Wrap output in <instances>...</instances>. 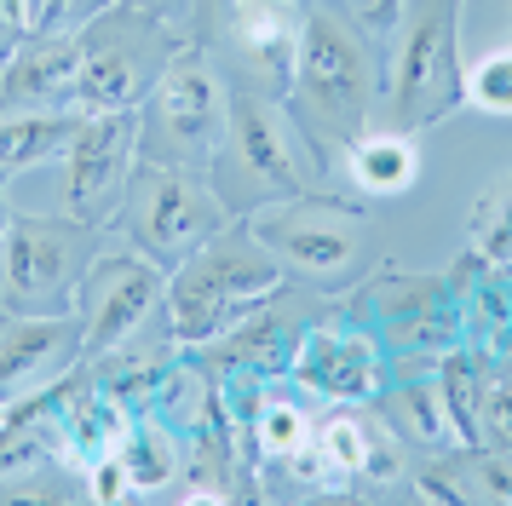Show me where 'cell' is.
Masks as SVG:
<instances>
[{"mask_svg": "<svg viewBox=\"0 0 512 506\" xmlns=\"http://www.w3.org/2000/svg\"><path fill=\"white\" fill-rule=\"evenodd\" d=\"M288 380L323 403H374L392 380V357L363 317H351V305H334L317 322H305L288 351Z\"/></svg>", "mask_w": 512, "mask_h": 506, "instance_id": "cell-11", "label": "cell"}, {"mask_svg": "<svg viewBox=\"0 0 512 506\" xmlns=\"http://www.w3.org/2000/svg\"><path fill=\"white\" fill-rule=\"evenodd\" d=\"M104 248V225L70 213H12L0 248V299L12 317H70L75 288Z\"/></svg>", "mask_w": 512, "mask_h": 506, "instance_id": "cell-6", "label": "cell"}, {"mask_svg": "<svg viewBox=\"0 0 512 506\" xmlns=\"http://www.w3.org/2000/svg\"><path fill=\"white\" fill-rule=\"evenodd\" d=\"M121 6H133V12H150V18L190 29V0H121Z\"/></svg>", "mask_w": 512, "mask_h": 506, "instance_id": "cell-29", "label": "cell"}, {"mask_svg": "<svg viewBox=\"0 0 512 506\" xmlns=\"http://www.w3.org/2000/svg\"><path fill=\"white\" fill-rule=\"evenodd\" d=\"M213 167H225L242 179V196H236V213H248L259 202H277V196H300V190H323L328 167L323 156L311 150V138L294 127V115L282 98H265V92L231 87V127H225V150ZM208 167V173H213Z\"/></svg>", "mask_w": 512, "mask_h": 506, "instance_id": "cell-7", "label": "cell"}, {"mask_svg": "<svg viewBox=\"0 0 512 506\" xmlns=\"http://www.w3.org/2000/svg\"><path fill=\"white\" fill-rule=\"evenodd\" d=\"M133 161H139V110H81L64 150V190H58L64 213L110 225L133 179Z\"/></svg>", "mask_w": 512, "mask_h": 506, "instance_id": "cell-13", "label": "cell"}, {"mask_svg": "<svg viewBox=\"0 0 512 506\" xmlns=\"http://www.w3.org/2000/svg\"><path fill=\"white\" fill-rule=\"evenodd\" d=\"M466 253L512 265V173L489 179V190L472 207V225H466Z\"/></svg>", "mask_w": 512, "mask_h": 506, "instance_id": "cell-23", "label": "cell"}, {"mask_svg": "<svg viewBox=\"0 0 512 506\" xmlns=\"http://www.w3.org/2000/svg\"><path fill=\"white\" fill-rule=\"evenodd\" d=\"M461 0H403L386 46L380 104L403 133H426L461 110Z\"/></svg>", "mask_w": 512, "mask_h": 506, "instance_id": "cell-3", "label": "cell"}, {"mask_svg": "<svg viewBox=\"0 0 512 506\" xmlns=\"http://www.w3.org/2000/svg\"><path fill=\"white\" fill-rule=\"evenodd\" d=\"M397 6H403V0H369V6L357 12V18L369 23L374 35H386V29H392V23H397Z\"/></svg>", "mask_w": 512, "mask_h": 506, "instance_id": "cell-30", "label": "cell"}, {"mask_svg": "<svg viewBox=\"0 0 512 506\" xmlns=\"http://www.w3.org/2000/svg\"><path fill=\"white\" fill-rule=\"evenodd\" d=\"M231 426H236V443H242L248 460H282L317 432L305 403H294L288 391H259L254 403H236Z\"/></svg>", "mask_w": 512, "mask_h": 506, "instance_id": "cell-19", "label": "cell"}, {"mask_svg": "<svg viewBox=\"0 0 512 506\" xmlns=\"http://www.w3.org/2000/svg\"><path fill=\"white\" fill-rule=\"evenodd\" d=\"M374 409L386 414V426L403 437V449H420V455H443V449H461V432L449 420V403H443L438 368H426L415 380H386V391L374 397Z\"/></svg>", "mask_w": 512, "mask_h": 506, "instance_id": "cell-18", "label": "cell"}, {"mask_svg": "<svg viewBox=\"0 0 512 506\" xmlns=\"http://www.w3.org/2000/svg\"><path fill=\"white\" fill-rule=\"evenodd\" d=\"M478 443H489V449H507V455H512V357H489Z\"/></svg>", "mask_w": 512, "mask_h": 506, "instance_id": "cell-25", "label": "cell"}, {"mask_svg": "<svg viewBox=\"0 0 512 506\" xmlns=\"http://www.w3.org/2000/svg\"><path fill=\"white\" fill-rule=\"evenodd\" d=\"M351 299H357V317L380 334L392 363L403 357L409 368H432L449 345L466 340V305L455 271L443 276V271L380 265Z\"/></svg>", "mask_w": 512, "mask_h": 506, "instance_id": "cell-9", "label": "cell"}, {"mask_svg": "<svg viewBox=\"0 0 512 506\" xmlns=\"http://www.w3.org/2000/svg\"><path fill=\"white\" fill-rule=\"evenodd\" d=\"M282 294H288V271L277 265V253L248 230V219L236 213L219 236H208L190 259H179L167 271V294H162L167 340L179 351H196V345L219 340L225 328L265 311Z\"/></svg>", "mask_w": 512, "mask_h": 506, "instance_id": "cell-2", "label": "cell"}, {"mask_svg": "<svg viewBox=\"0 0 512 506\" xmlns=\"http://www.w3.org/2000/svg\"><path fill=\"white\" fill-rule=\"evenodd\" d=\"M116 0H35V29H87Z\"/></svg>", "mask_w": 512, "mask_h": 506, "instance_id": "cell-27", "label": "cell"}, {"mask_svg": "<svg viewBox=\"0 0 512 506\" xmlns=\"http://www.w3.org/2000/svg\"><path fill=\"white\" fill-rule=\"evenodd\" d=\"M380 92H386V52L374 41V29L340 6L305 0L300 64L282 104L294 115V127L311 138V150L323 156V167H334V156L351 138L374 127Z\"/></svg>", "mask_w": 512, "mask_h": 506, "instance_id": "cell-1", "label": "cell"}, {"mask_svg": "<svg viewBox=\"0 0 512 506\" xmlns=\"http://www.w3.org/2000/svg\"><path fill=\"white\" fill-rule=\"evenodd\" d=\"M75 121L81 110H12L0 115V184L24 167H41V161H64L75 138Z\"/></svg>", "mask_w": 512, "mask_h": 506, "instance_id": "cell-20", "label": "cell"}, {"mask_svg": "<svg viewBox=\"0 0 512 506\" xmlns=\"http://www.w3.org/2000/svg\"><path fill=\"white\" fill-rule=\"evenodd\" d=\"M438 386H443V403H449V420L461 443H478V420H484V380H489V351L478 340H461L449 345L438 363Z\"/></svg>", "mask_w": 512, "mask_h": 506, "instance_id": "cell-22", "label": "cell"}, {"mask_svg": "<svg viewBox=\"0 0 512 506\" xmlns=\"http://www.w3.org/2000/svg\"><path fill=\"white\" fill-rule=\"evenodd\" d=\"M190 41V29L162 23L133 6H110L81 29V81L75 110H139L144 92L156 87L167 58Z\"/></svg>", "mask_w": 512, "mask_h": 506, "instance_id": "cell-10", "label": "cell"}, {"mask_svg": "<svg viewBox=\"0 0 512 506\" xmlns=\"http://www.w3.org/2000/svg\"><path fill=\"white\" fill-rule=\"evenodd\" d=\"M461 104L512 121V46H495L461 69Z\"/></svg>", "mask_w": 512, "mask_h": 506, "instance_id": "cell-24", "label": "cell"}, {"mask_svg": "<svg viewBox=\"0 0 512 506\" xmlns=\"http://www.w3.org/2000/svg\"><path fill=\"white\" fill-rule=\"evenodd\" d=\"M340 167H346L351 190L363 202H392L403 190H415V179H420V133L369 127V133H357L340 150Z\"/></svg>", "mask_w": 512, "mask_h": 506, "instance_id": "cell-17", "label": "cell"}, {"mask_svg": "<svg viewBox=\"0 0 512 506\" xmlns=\"http://www.w3.org/2000/svg\"><path fill=\"white\" fill-rule=\"evenodd\" d=\"M81 363V322L70 317H12L0 311V403L64 380Z\"/></svg>", "mask_w": 512, "mask_h": 506, "instance_id": "cell-16", "label": "cell"}, {"mask_svg": "<svg viewBox=\"0 0 512 506\" xmlns=\"http://www.w3.org/2000/svg\"><path fill=\"white\" fill-rule=\"evenodd\" d=\"M265 248L277 253L288 276H305L317 288H340L357 259H363V196H334V190H300L277 196L242 213Z\"/></svg>", "mask_w": 512, "mask_h": 506, "instance_id": "cell-8", "label": "cell"}, {"mask_svg": "<svg viewBox=\"0 0 512 506\" xmlns=\"http://www.w3.org/2000/svg\"><path fill=\"white\" fill-rule=\"evenodd\" d=\"M139 489H133V472H127V460L110 449V455H98L87 460V501L98 506H121V501H133Z\"/></svg>", "mask_w": 512, "mask_h": 506, "instance_id": "cell-26", "label": "cell"}, {"mask_svg": "<svg viewBox=\"0 0 512 506\" xmlns=\"http://www.w3.org/2000/svg\"><path fill=\"white\" fill-rule=\"evenodd\" d=\"M6 225H12V213H6V202H0V248H6Z\"/></svg>", "mask_w": 512, "mask_h": 506, "instance_id": "cell-31", "label": "cell"}, {"mask_svg": "<svg viewBox=\"0 0 512 506\" xmlns=\"http://www.w3.org/2000/svg\"><path fill=\"white\" fill-rule=\"evenodd\" d=\"M29 29H35V6L29 0H0V64L24 46Z\"/></svg>", "mask_w": 512, "mask_h": 506, "instance_id": "cell-28", "label": "cell"}, {"mask_svg": "<svg viewBox=\"0 0 512 506\" xmlns=\"http://www.w3.org/2000/svg\"><path fill=\"white\" fill-rule=\"evenodd\" d=\"M300 29L305 6H294V0H242V12L225 23V41L242 64V87L265 92V98H288L294 64H300Z\"/></svg>", "mask_w": 512, "mask_h": 506, "instance_id": "cell-14", "label": "cell"}, {"mask_svg": "<svg viewBox=\"0 0 512 506\" xmlns=\"http://www.w3.org/2000/svg\"><path fill=\"white\" fill-rule=\"evenodd\" d=\"M29 6H35V0H29Z\"/></svg>", "mask_w": 512, "mask_h": 506, "instance_id": "cell-33", "label": "cell"}, {"mask_svg": "<svg viewBox=\"0 0 512 506\" xmlns=\"http://www.w3.org/2000/svg\"><path fill=\"white\" fill-rule=\"evenodd\" d=\"M231 127V81L202 41H185L139 104V156L208 173Z\"/></svg>", "mask_w": 512, "mask_h": 506, "instance_id": "cell-4", "label": "cell"}, {"mask_svg": "<svg viewBox=\"0 0 512 506\" xmlns=\"http://www.w3.org/2000/svg\"><path fill=\"white\" fill-rule=\"evenodd\" d=\"M0 414H6V403H0Z\"/></svg>", "mask_w": 512, "mask_h": 506, "instance_id": "cell-32", "label": "cell"}, {"mask_svg": "<svg viewBox=\"0 0 512 506\" xmlns=\"http://www.w3.org/2000/svg\"><path fill=\"white\" fill-rule=\"evenodd\" d=\"M127 242L139 253H150L162 271H173L179 259L202 248L208 236L231 225L236 213L231 202L219 196V184L196 167H173V161H133V179L121 190L116 207Z\"/></svg>", "mask_w": 512, "mask_h": 506, "instance_id": "cell-5", "label": "cell"}, {"mask_svg": "<svg viewBox=\"0 0 512 506\" xmlns=\"http://www.w3.org/2000/svg\"><path fill=\"white\" fill-rule=\"evenodd\" d=\"M81 29H29L24 46L0 64V115L12 110H75Z\"/></svg>", "mask_w": 512, "mask_h": 506, "instance_id": "cell-15", "label": "cell"}, {"mask_svg": "<svg viewBox=\"0 0 512 506\" xmlns=\"http://www.w3.org/2000/svg\"><path fill=\"white\" fill-rule=\"evenodd\" d=\"M167 294V271L139 253L133 242L127 248H98L81 288H75V322H81V357L93 363L104 351H116L139 334L144 322L156 317V305Z\"/></svg>", "mask_w": 512, "mask_h": 506, "instance_id": "cell-12", "label": "cell"}, {"mask_svg": "<svg viewBox=\"0 0 512 506\" xmlns=\"http://www.w3.org/2000/svg\"><path fill=\"white\" fill-rule=\"evenodd\" d=\"M121 460L133 472V489L139 495H173V483L185 472V437L167 426V414H133V426L121 437Z\"/></svg>", "mask_w": 512, "mask_h": 506, "instance_id": "cell-21", "label": "cell"}]
</instances>
